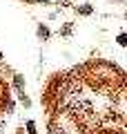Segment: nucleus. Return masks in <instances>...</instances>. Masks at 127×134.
<instances>
[{
  "instance_id": "423d86ee",
  "label": "nucleus",
  "mask_w": 127,
  "mask_h": 134,
  "mask_svg": "<svg viewBox=\"0 0 127 134\" xmlns=\"http://www.w3.org/2000/svg\"><path fill=\"white\" fill-rule=\"evenodd\" d=\"M0 58H2V54H0Z\"/></svg>"
},
{
  "instance_id": "20e7f679",
  "label": "nucleus",
  "mask_w": 127,
  "mask_h": 134,
  "mask_svg": "<svg viewBox=\"0 0 127 134\" xmlns=\"http://www.w3.org/2000/svg\"><path fill=\"white\" fill-rule=\"evenodd\" d=\"M14 83H16V87H18V90H22V87H25V81H22V76H16V78H14Z\"/></svg>"
},
{
  "instance_id": "7ed1b4c3",
  "label": "nucleus",
  "mask_w": 127,
  "mask_h": 134,
  "mask_svg": "<svg viewBox=\"0 0 127 134\" xmlns=\"http://www.w3.org/2000/svg\"><path fill=\"white\" fill-rule=\"evenodd\" d=\"M78 14H83V16H89V14H91V7H89V5L80 7V9H78Z\"/></svg>"
},
{
  "instance_id": "f257e3e1",
  "label": "nucleus",
  "mask_w": 127,
  "mask_h": 134,
  "mask_svg": "<svg viewBox=\"0 0 127 134\" xmlns=\"http://www.w3.org/2000/svg\"><path fill=\"white\" fill-rule=\"evenodd\" d=\"M38 36H40V38H49V29L40 25V27H38Z\"/></svg>"
},
{
  "instance_id": "39448f33",
  "label": "nucleus",
  "mask_w": 127,
  "mask_h": 134,
  "mask_svg": "<svg viewBox=\"0 0 127 134\" xmlns=\"http://www.w3.org/2000/svg\"><path fill=\"white\" fill-rule=\"evenodd\" d=\"M27 130H29V134H38V132H36V123H33V121H29V123H27Z\"/></svg>"
},
{
  "instance_id": "f03ea898",
  "label": "nucleus",
  "mask_w": 127,
  "mask_h": 134,
  "mask_svg": "<svg viewBox=\"0 0 127 134\" xmlns=\"http://www.w3.org/2000/svg\"><path fill=\"white\" fill-rule=\"evenodd\" d=\"M116 40H118V45H120V47H127V34H120Z\"/></svg>"
}]
</instances>
